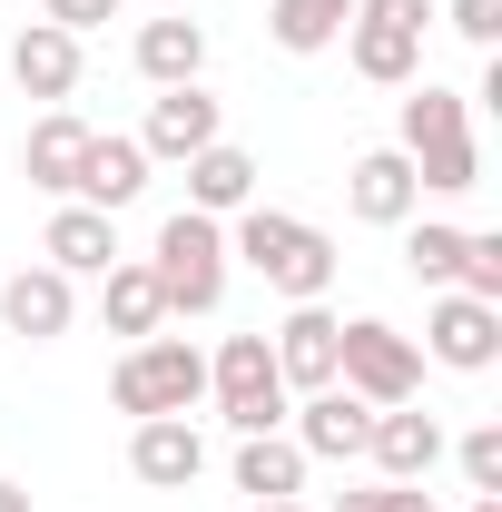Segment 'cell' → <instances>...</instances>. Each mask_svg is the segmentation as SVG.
Listing matches in <instances>:
<instances>
[{"label": "cell", "mask_w": 502, "mask_h": 512, "mask_svg": "<svg viewBox=\"0 0 502 512\" xmlns=\"http://www.w3.org/2000/svg\"><path fill=\"white\" fill-rule=\"evenodd\" d=\"M227 266L266 276L286 306H325V286H335V237L306 227V217H286V207H237V227H227Z\"/></svg>", "instance_id": "1"}, {"label": "cell", "mask_w": 502, "mask_h": 512, "mask_svg": "<svg viewBox=\"0 0 502 512\" xmlns=\"http://www.w3.org/2000/svg\"><path fill=\"white\" fill-rule=\"evenodd\" d=\"M148 276H158L168 316H217V306H227V217L178 207V217L158 227V247H148Z\"/></svg>", "instance_id": "2"}, {"label": "cell", "mask_w": 502, "mask_h": 512, "mask_svg": "<svg viewBox=\"0 0 502 512\" xmlns=\"http://www.w3.org/2000/svg\"><path fill=\"white\" fill-rule=\"evenodd\" d=\"M335 384L355 404H375V414L384 404H414L424 394V345L384 316H355V325H335Z\"/></svg>", "instance_id": "3"}, {"label": "cell", "mask_w": 502, "mask_h": 512, "mask_svg": "<svg viewBox=\"0 0 502 512\" xmlns=\"http://www.w3.org/2000/svg\"><path fill=\"white\" fill-rule=\"evenodd\" d=\"M109 404L119 414H197L207 404V355H197L188 335H148V345H128L119 375H109Z\"/></svg>", "instance_id": "4"}, {"label": "cell", "mask_w": 502, "mask_h": 512, "mask_svg": "<svg viewBox=\"0 0 502 512\" xmlns=\"http://www.w3.org/2000/svg\"><path fill=\"white\" fill-rule=\"evenodd\" d=\"M424 30H434V0H355V20H345L355 79L414 89V79H424Z\"/></svg>", "instance_id": "5"}, {"label": "cell", "mask_w": 502, "mask_h": 512, "mask_svg": "<svg viewBox=\"0 0 502 512\" xmlns=\"http://www.w3.org/2000/svg\"><path fill=\"white\" fill-rule=\"evenodd\" d=\"M207 394H217V414H227V434H286V375H276V355H266V335H227L217 355H207Z\"/></svg>", "instance_id": "6"}, {"label": "cell", "mask_w": 502, "mask_h": 512, "mask_svg": "<svg viewBox=\"0 0 502 512\" xmlns=\"http://www.w3.org/2000/svg\"><path fill=\"white\" fill-rule=\"evenodd\" d=\"M424 355L453 365V375H493V365H502V306L463 296V286H443L434 316H424Z\"/></svg>", "instance_id": "7"}, {"label": "cell", "mask_w": 502, "mask_h": 512, "mask_svg": "<svg viewBox=\"0 0 502 512\" xmlns=\"http://www.w3.org/2000/svg\"><path fill=\"white\" fill-rule=\"evenodd\" d=\"M227 138V109L207 99V79H188V89H158L148 99V128H138V148H148V168L168 158V168H188L197 148H217Z\"/></svg>", "instance_id": "8"}, {"label": "cell", "mask_w": 502, "mask_h": 512, "mask_svg": "<svg viewBox=\"0 0 502 512\" xmlns=\"http://www.w3.org/2000/svg\"><path fill=\"white\" fill-rule=\"evenodd\" d=\"M286 424H296V453H306V463H365L375 404H355L345 384H325V394H296V404H286Z\"/></svg>", "instance_id": "9"}, {"label": "cell", "mask_w": 502, "mask_h": 512, "mask_svg": "<svg viewBox=\"0 0 502 512\" xmlns=\"http://www.w3.org/2000/svg\"><path fill=\"white\" fill-rule=\"evenodd\" d=\"M69 325H79V286H69L60 266H20V276L0 286V335H20V345H60Z\"/></svg>", "instance_id": "10"}, {"label": "cell", "mask_w": 502, "mask_h": 512, "mask_svg": "<svg viewBox=\"0 0 502 512\" xmlns=\"http://www.w3.org/2000/svg\"><path fill=\"white\" fill-rule=\"evenodd\" d=\"M128 473H138L148 493H188L197 473H207V434H197L188 414H148V424L128 434Z\"/></svg>", "instance_id": "11"}, {"label": "cell", "mask_w": 502, "mask_h": 512, "mask_svg": "<svg viewBox=\"0 0 502 512\" xmlns=\"http://www.w3.org/2000/svg\"><path fill=\"white\" fill-rule=\"evenodd\" d=\"M365 463H375V483H434L443 424H434V414H414V404H384L375 434H365Z\"/></svg>", "instance_id": "12"}, {"label": "cell", "mask_w": 502, "mask_h": 512, "mask_svg": "<svg viewBox=\"0 0 502 512\" xmlns=\"http://www.w3.org/2000/svg\"><path fill=\"white\" fill-rule=\"evenodd\" d=\"M345 207H355L365 227H404V217L424 207V188H414V158H404V148H365V158L345 168Z\"/></svg>", "instance_id": "13"}, {"label": "cell", "mask_w": 502, "mask_h": 512, "mask_svg": "<svg viewBox=\"0 0 502 512\" xmlns=\"http://www.w3.org/2000/svg\"><path fill=\"white\" fill-rule=\"evenodd\" d=\"M40 266H60L69 286H79V276H109V266H119V217L60 197V217H50V237H40Z\"/></svg>", "instance_id": "14"}, {"label": "cell", "mask_w": 502, "mask_h": 512, "mask_svg": "<svg viewBox=\"0 0 502 512\" xmlns=\"http://www.w3.org/2000/svg\"><path fill=\"white\" fill-rule=\"evenodd\" d=\"M266 355H276L286 394H325L335 384V316L325 306H286V325L266 335Z\"/></svg>", "instance_id": "15"}, {"label": "cell", "mask_w": 502, "mask_h": 512, "mask_svg": "<svg viewBox=\"0 0 502 512\" xmlns=\"http://www.w3.org/2000/svg\"><path fill=\"white\" fill-rule=\"evenodd\" d=\"M89 138H99L89 119H69V109H40V119H30V138H20V178H30L40 197H69L79 158H89Z\"/></svg>", "instance_id": "16"}, {"label": "cell", "mask_w": 502, "mask_h": 512, "mask_svg": "<svg viewBox=\"0 0 502 512\" xmlns=\"http://www.w3.org/2000/svg\"><path fill=\"white\" fill-rule=\"evenodd\" d=\"M10 79H20V99L60 109L69 89H79V40H69V30H50V20H30V30L10 40Z\"/></svg>", "instance_id": "17"}, {"label": "cell", "mask_w": 502, "mask_h": 512, "mask_svg": "<svg viewBox=\"0 0 502 512\" xmlns=\"http://www.w3.org/2000/svg\"><path fill=\"white\" fill-rule=\"evenodd\" d=\"M138 188H148V148H138V138H89V158H79L69 197L99 207V217H119V207H138Z\"/></svg>", "instance_id": "18"}, {"label": "cell", "mask_w": 502, "mask_h": 512, "mask_svg": "<svg viewBox=\"0 0 502 512\" xmlns=\"http://www.w3.org/2000/svg\"><path fill=\"white\" fill-rule=\"evenodd\" d=\"M99 316H109V335H128V345H148V335L168 325V296H158L148 256H119V266L99 276Z\"/></svg>", "instance_id": "19"}, {"label": "cell", "mask_w": 502, "mask_h": 512, "mask_svg": "<svg viewBox=\"0 0 502 512\" xmlns=\"http://www.w3.org/2000/svg\"><path fill=\"white\" fill-rule=\"evenodd\" d=\"M188 207H197V217H237V207H256V158L237 148V138H217V148L188 158Z\"/></svg>", "instance_id": "20"}, {"label": "cell", "mask_w": 502, "mask_h": 512, "mask_svg": "<svg viewBox=\"0 0 502 512\" xmlns=\"http://www.w3.org/2000/svg\"><path fill=\"white\" fill-rule=\"evenodd\" d=\"M237 493H256V503H296L306 493V453H296V434H237Z\"/></svg>", "instance_id": "21"}, {"label": "cell", "mask_w": 502, "mask_h": 512, "mask_svg": "<svg viewBox=\"0 0 502 512\" xmlns=\"http://www.w3.org/2000/svg\"><path fill=\"white\" fill-rule=\"evenodd\" d=\"M138 79H148V89L207 79V30H197V20H138Z\"/></svg>", "instance_id": "22"}, {"label": "cell", "mask_w": 502, "mask_h": 512, "mask_svg": "<svg viewBox=\"0 0 502 512\" xmlns=\"http://www.w3.org/2000/svg\"><path fill=\"white\" fill-rule=\"evenodd\" d=\"M345 20H355V0H266V40H276L286 60L335 50V40H345Z\"/></svg>", "instance_id": "23"}, {"label": "cell", "mask_w": 502, "mask_h": 512, "mask_svg": "<svg viewBox=\"0 0 502 512\" xmlns=\"http://www.w3.org/2000/svg\"><path fill=\"white\" fill-rule=\"evenodd\" d=\"M463 128H473V99H463V89H434V79H414V99H404V119H394V148L414 158V148L463 138Z\"/></svg>", "instance_id": "24"}, {"label": "cell", "mask_w": 502, "mask_h": 512, "mask_svg": "<svg viewBox=\"0 0 502 512\" xmlns=\"http://www.w3.org/2000/svg\"><path fill=\"white\" fill-rule=\"evenodd\" d=\"M414 188H424V197L483 188V148H473V128H463V138H434V148H414Z\"/></svg>", "instance_id": "25"}, {"label": "cell", "mask_w": 502, "mask_h": 512, "mask_svg": "<svg viewBox=\"0 0 502 512\" xmlns=\"http://www.w3.org/2000/svg\"><path fill=\"white\" fill-rule=\"evenodd\" d=\"M404 266H414V286H453V266H463V227H443V217H404Z\"/></svg>", "instance_id": "26"}, {"label": "cell", "mask_w": 502, "mask_h": 512, "mask_svg": "<svg viewBox=\"0 0 502 512\" xmlns=\"http://www.w3.org/2000/svg\"><path fill=\"white\" fill-rule=\"evenodd\" d=\"M453 286L483 296V306H502V227H463V266H453Z\"/></svg>", "instance_id": "27"}, {"label": "cell", "mask_w": 502, "mask_h": 512, "mask_svg": "<svg viewBox=\"0 0 502 512\" xmlns=\"http://www.w3.org/2000/svg\"><path fill=\"white\" fill-rule=\"evenodd\" d=\"M463 463V493H502V424H473L463 444H443Z\"/></svg>", "instance_id": "28"}, {"label": "cell", "mask_w": 502, "mask_h": 512, "mask_svg": "<svg viewBox=\"0 0 502 512\" xmlns=\"http://www.w3.org/2000/svg\"><path fill=\"white\" fill-rule=\"evenodd\" d=\"M434 20H453V30L473 40V50H502V0H443Z\"/></svg>", "instance_id": "29"}, {"label": "cell", "mask_w": 502, "mask_h": 512, "mask_svg": "<svg viewBox=\"0 0 502 512\" xmlns=\"http://www.w3.org/2000/svg\"><path fill=\"white\" fill-rule=\"evenodd\" d=\"M128 0H40V20H50V30H69V40H89V30H99V20H119Z\"/></svg>", "instance_id": "30"}, {"label": "cell", "mask_w": 502, "mask_h": 512, "mask_svg": "<svg viewBox=\"0 0 502 512\" xmlns=\"http://www.w3.org/2000/svg\"><path fill=\"white\" fill-rule=\"evenodd\" d=\"M375 512H434L424 483H375Z\"/></svg>", "instance_id": "31"}, {"label": "cell", "mask_w": 502, "mask_h": 512, "mask_svg": "<svg viewBox=\"0 0 502 512\" xmlns=\"http://www.w3.org/2000/svg\"><path fill=\"white\" fill-rule=\"evenodd\" d=\"M0 512H30V493H20V483H0Z\"/></svg>", "instance_id": "32"}, {"label": "cell", "mask_w": 502, "mask_h": 512, "mask_svg": "<svg viewBox=\"0 0 502 512\" xmlns=\"http://www.w3.org/2000/svg\"><path fill=\"white\" fill-rule=\"evenodd\" d=\"M335 512H375V483H365V493H345V503H335Z\"/></svg>", "instance_id": "33"}, {"label": "cell", "mask_w": 502, "mask_h": 512, "mask_svg": "<svg viewBox=\"0 0 502 512\" xmlns=\"http://www.w3.org/2000/svg\"><path fill=\"white\" fill-rule=\"evenodd\" d=\"M463 512H502V493H473V503H463Z\"/></svg>", "instance_id": "34"}, {"label": "cell", "mask_w": 502, "mask_h": 512, "mask_svg": "<svg viewBox=\"0 0 502 512\" xmlns=\"http://www.w3.org/2000/svg\"><path fill=\"white\" fill-rule=\"evenodd\" d=\"M256 512H306V503H256Z\"/></svg>", "instance_id": "35"}]
</instances>
